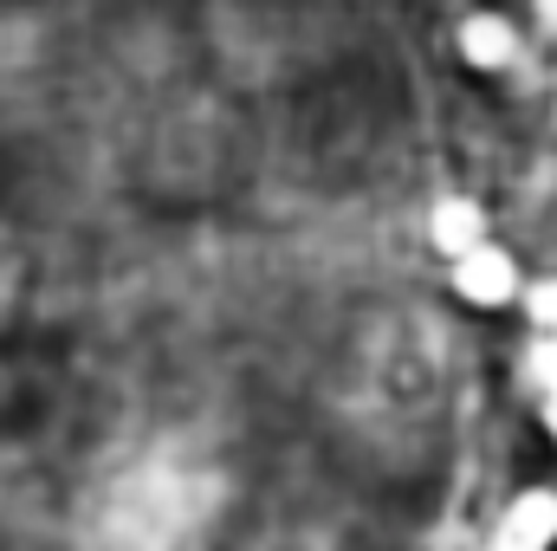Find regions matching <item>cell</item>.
<instances>
[{
	"instance_id": "obj_2",
	"label": "cell",
	"mask_w": 557,
	"mask_h": 551,
	"mask_svg": "<svg viewBox=\"0 0 557 551\" xmlns=\"http://www.w3.org/2000/svg\"><path fill=\"white\" fill-rule=\"evenodd\" d=\"M454 52H460V65H467V72H486V78H499V72H512V65H519L525 39H519V26H512L506 13H486V7H473V13L454 26Z\"/></svg>"
},
{
	"instance_id": "obj_1",
	"label": "cell",
	"mask_w": 557,
	"mask_h": 551,
	"mask_svg": "<svg viewBox=\"0 0 557 551\" xmlns=\"http://www.w3.org/2000/svg\"><path fill=\"white\" fill-rule=\"evenodd\" d=\"M447 285H454V298H460V305H473V311H506V305H519V298H525V267H519V254H512V247L486 241V247H473V254L447 260Z\"/></svg>"
},
{
	"instance_id": "obj_4",
	"label": "cell",
	"mask_w": 557,
	"mask_h": 551,
	"mask_svg": "<svg viewBox=\"0 0 557 551\" xmlns=\"http://www.w3.org/2000/svg\"><path fill=\"white\" fill-rule=\"evenodd\" d=\"M421 228H428V247H434L441 260H460V254H473V247L493 241V215H486V201H473V195H441Z\"/></svg>"
},
{
	"instance_id": "obj_8",
	"label": "cell",
	"mask_w": 557,
	"mask_h": 551,
	"mask_svg": "<svg viewBox=\"0 0 557 551\" xmlns=\"http://www.w3.org/2000/svg\"><path fill=\"white\" fill-rule=\"evenodd\" d=\"M480 551H493V546H480Z\"/></svg>"
},
{
	"instance_id": "obj_6",
	"label": "cell",
	"mask_w": 557,
	"mask_h": 551,
	"mask_svg": "<svg viewBox=\"0 0 557 551\" xmlns=\"http://www.w3.org/2000/svg\"><path fill=\"white\" fill-rule=\"evenodd\" d=\"M539 428L557 441V396H539Z\"/></svg>"
},
{
	"instance_id": "obj_3",
	"label": "cell",
	"mask_w": 557,
	"mask_h": 551,
	"mask_svg": "<svg viewBox=\"0 0 557 551\" xmlns=\"http://www.w3.org/2000/svg\"><path fill=\"white\" fill-rule=\"evenodd\" d=\"M493 551H552L557 546V487H525L486 532Z\"/></svg>"
},
{
	"instance_id": "obj_7",
	"label": "cell",
	"mask_w": 557,
	"mask_h": 551,
	"mask_svg": "<svg viewBox=\"0 0 557 551\" xmlns=\"http://www.w3.org/2000/svg\"><path fill=\"white\" fill-rule=\"evenodd\" d=\"M532 7H539V26H545V33H557V0H532Z\"/></svg>"
},
{
	"instance_id": "obj_5",
	"label": "cell",
	"mask_w": 557,
	"mask_h": 551,
	"mask_svg": "<svg viewBox=\"0 0 557 551\" xmlns=\"http://www.w3.org/2000/svg\"><path fill=\"white\" fill-rule=\"evenodd\" d=\"M519 311H525V325H532V331H557V273L525 279V298H519Z\"/></svg>"
}]
</instances>
